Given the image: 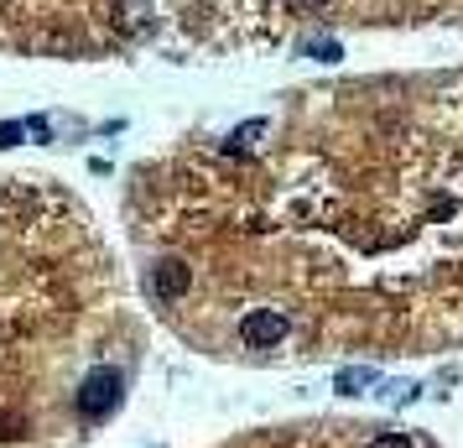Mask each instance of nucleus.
Returning a JSON list of instances; mask_svg holds the SVG:
<instances>
[{"label": "nucleus", "mask_w": 463, "mask_h": 448, "mask_svg": "<svg viewBox=\"0 0 463 448\" xmlns=\"http://www.w3.org/2000/svg\"><path fill=\"white\" fill-rule=\"evenodd\" d=\"M125 397V375L115 365H99V371L84 375V386H78V417L84 423H104Z\"/></svg>", "instance_id": "1"}, {"label": "nucleus", "mask_w": 463, "mask_h": 448, "mask_svg": "<svg viewBox=\"0 0 463 448\" xmlns=\"http://www.w3.org/2000/svg\"><path fill=\"white\" fill-rule=\"evenodd\" d=\"M287 334H292V318H287V313H271V308H255L240 324V339L250 349H276Z\"/></svg>", "instance_id": "2"}, {"label": "nucleus", "mask_w": 463, "mask_h": 448, "mask_svg": "<svg viewBox=\"0 0 463 448\" xmlns=\"http://www.w3.org/2000/svg\"><path fill=\"white\" fill-rule=\"evenodd\" d=\"M188 282H193V276H188V266H183V261H162V266H156V276H151V287H156V298H183V292H188Z\"/></svg>", "instance_id": "3"}, {"label": "nucleus", "mask_w": 463, "mask_h": 448, "mask_svg": "<svg viewBox=\"0 0 463 448\" xmlns=\"http://www.w3.org/2000/svg\"><path fill=\"white\" fill-rule=\"evenodd\" d=\"M370 381H375V371H365V365H354V371H339V391L343 397H360Z\"/></svg>", "instance_id": "4"}, {"label": "nucleus", "mask_w": 463, "mask_h": 448, "mask_svg": "<svg viewBox=\"0 0 463 448\" xmlns=\"http://www.w3.org/2000/svg\"><path fill=\"white\" fill-rule=\"evenodd\" d=\"M22 130H26V121H5V125H0V151L16 147V141H22Z\"/></svg>", "instance_id": "5"}, {"label": "nucleus", "mask_w": 463, "mask_h": 448, "mask_svg": "<svg viewBox=\"0 0 463 448\" xmlns=\"http://www.w3.org/2000/svg\"><path fill=\"white\" fill-rule=\"evenodd\" d=\"M370 448H416V444L406 438V433H380V438H375Z\"/></svg>", "instance_id": "6"}]
</instances>
